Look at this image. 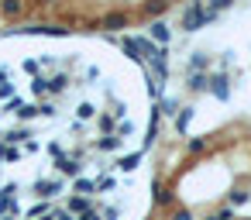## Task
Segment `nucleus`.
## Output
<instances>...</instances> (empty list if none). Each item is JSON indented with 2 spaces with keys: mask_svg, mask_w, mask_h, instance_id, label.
Listing matches in <instances>:
<instances>
[{
  "mask_svg": "<svg viewBox=\"0 0 251 220\" xmlns=\"http://www.w3.org/2000/svg\"><path fill=\"white\" fill-rule=\"evenodd\" d=\"M172 220H193V217H189L186 210H176V217H172Z\"/></svg>",
  "mask_w": 251,
  "mask_h": 220,
  "instance_id": "obj_22",
  "label": "nucleus"
},
{
  "mask_svg": "<svg viewBox=\"0 0 251 220\" xmlns=\"http://www.w3.org/2000/svg\"><path fill=\"white\" fill-rule=\"evenodd\" d=\"M151 42H155V45H165V42H172V31H169V24L155 21V24H151Z\"/></svg>",
  "mask_w": 251,
  "mask_h": 220,
  "instance_id": "obj_8",
  "label": "nucleus"
},
{
  "mask_svg": "<svg viewBox=\"0 0 251 220\" xmlns=\"http://www.w3.org/2000/svg\"><path fill=\"white\" fill-rule=\"evenodd\" d=\"M73 189H76L79 196H97V179H86V175H76V182H73Z\"/></svg>",
  "mask_w": 251,
  "mask_h": 220,
  "instance_id": "obj_6",
  "label": "nucleus"
},
{
  "mask_svg": "<svg viewBox=\"0 0 251 220\" xmlns=\"http://www.w3.org/2000/svg\"><path fill=\"white\" fill-rule=\"evenodd\" d=\"M217 14H210L206 7H203V0H193V4L186 7V14H182V28L186 31H200L203 24H210Z\"/></svg>",
  "mask_w": 251,
  "mask_h": 220,
  "instance_id": "obj_1",
  "label": "nucleus"
},
{
  "mask_svg": "<svg viewBox=\"0 0 251 220\" xmlns=\"http://www.w3.org/2000/svg\"><path fill=\"white\" fill-rule=\"evenodd\" d=\"M203 145H206L203 138H193V141H189V151H203Z\"/></svg>",
  "mask_w": 251,
  "mask_h": 220,
  "instance_id": "obj_21",
  "label": "nucleus"
},
{
  "mask_svg": "<svg viewBox=\"0 0 251 220\" xmlns=\"http://www.w3.org/2000/svg\"><path fill=\"white\" fill-rule=\"evenodd\" d=\"M138 162H141V151H134V155H127V158H117L114 165H117L121 172H134V169H138Z\"/></svg>",
  "mask_w": 251,
  "mask_h": 220,
  "instance_id": "obj_10",
  "label": "nucleus"
},
{
  "mask_svg": "<svg viewBox=\"0 0 251 220\" xmlns=\"http://www.w3.org/2000/svg\"><path fill=\"white\" fill-rule=\"evenodd\" d=\"M186 86H189V90H210V79H206L203 73H189Z\"/></svg>",
  "mask_w": 251,
  "mask_h": 220,
  "instance_id": "obj_11",
  "label": "nucleus"
},
{
  "mask_svg": "<svg viewBox=\"0 0 251 220\" xmlns=\"http://www.w3.org/2000/svg\"><path fill=\"white\" fill-rule=\"evenodd\" d=\"M210 90H213V97L227 100V97H230V79H227V76H213V79H210Z\"/></svg>",
  "mask_w": 251,
  "mask_h": 220,
  "instance_id": "obj_4",
  "label": "nucleus"
},
{
  "mask_svg": "<svg viewBox=\"0 0 251 220\" xmlns=\"http://www.w3.org/2000/svg\"><path fill=\"white\" fill-rule=\"evenodd\" d=\"M76 220H103V217H100V213H97V210H86V213H79V217H76Z\"/></svg>",
  "mask_w": 251,
  "mask_h": 220,
  "instance_id": "obj_20",
  "label": "nucleus"
},
{
  "mask_svg": "<svg viewBox=\"0 0 251 220\" xmlns=\"http://www.w3.org/2000/svg\"><path fill=\"white\" fill-rule=\"evenodd\" d=\"M127 21H131V18H127L124 11H114V14H107V18L100 21V28H107V31H121V28H127Z\"/></svg>",
  "mask_w": 251,
  "mask_h": 220,
  "instance_id": "obj_2",
  "label": "nucleus"
},
{
  "mask_svg": "<svg viewBox=\"0 0 251 220\" xmlns=\"http://www.w3.org/2000/svg\"><path fill=\"white\" fill-rule=\"evenodd\" d=\"M103 220H121V210H117V206H107V210H103Z\"/></svg>",
  "mask_w": 251,
  "mask_h": 220,
  "instance_id": "obj_18",
  "label": "nucleus"
},
{
  "mask_svg": "<svg viewBox=\"0 0 251 220\" xmlns=\"http://www.w3.org/2000/svg\"><path fill=\"white\" fill-rule=\"evenodd\" d=\"M25 73L35 79V76H42V59H25Z\"/></svg>",
  "mask_w": 251,
  "mask_h": 220,
  "instance_id": "obj_14",
  "label": "nucleus"
},
{
  "mask_svg": "<svg viewBox=\"0 0 251 220\" xmlns=\"http://www.w3.org/2000/svg\"><path fill=\"white\" fill-rule=\"evenodd\" d=\"M25 11V0H0V14L4 18H18Z\"/></svg>",
  "mask_w": 251,
  "mask_h": 220,
  "instance_id": "obj_9",
  "label": "nucleus"
},
{
  "mask_svg": "<svg viewBox=\"0 0 251 220\" xmlns=\"http://www.w3.org/2000/svg\"><path fill=\"white\" fill-rule=\"evenodd\" d=\"M176 110H179V100H176V97H169V100H162V114H165V117H172Z\"/></svg>",
  "mask_w": 251,
  "mask_h": 220,
  "instance_id": "obj_15",
  "label": "nucleus"
},
{
  "mask_svg": "<svg viewBox=\"0 0 251 220\" xmlns=\"http://www.w3.org/2000/svg\"><path fill=\"white\" fill-rule=\"evenodd\" d=\"M206 66H210V59H206L203 52H193V55H189V69H193V73H203Z\"/></svg>",
  "mask_w": 251,
  "mask_h": 220,
  "instance_id": "obj_12",
  "label": "nucleus"
},
{
  "mask_svg": "<svg viewBox=\"0 0 251 220\" xmlns=\"http://www.w3.org/2000/svg\"><path fill=\"white\" fill-rule=\"evenodd\" d=\"M169 11V0H148V4L141 7V18H158Z\"/></svg>",
  "mask_w": 251,
  "mask_h": 220,
  "instance_id": "obj_7",
  "label": "nucleus"
},
{
  "mask_svg": "<svg viewBox=\"0 0 251 220\" xmlns=\"http://www.w3.org/2000/svg\"><path fill=\"white\" fill-rule=\"evenodd\" d=\"M52 220H76V213H69L66 206H59V210H52Z\"/></svg>",
  "mask_w": 251,
  "mask_h": 220,
  "instance_id": "obj_17",
  "label": "nucleus"
},
{
  "mask_svg": "<svg viewBox=\"0 0 251 220\" xmlns=\"http://www.w3.org/2000/svg\"><path fill=\"white\" fill-rule=\"evenodd\" d=\"M66 210L79 217V213H86V210H93V196H79V193H76V196H73V199L66 203Z\"/></svg>",
  "mask_w": 251,
  "mask_h": 220,
  "instance_id": "obj_3",
  "label": "nucleus"
},
{
  "mask_svg": "<svg viewBox=\"0 0 251 220\" xmlns=\"http://www.w3.org/2000/svg\"><path fill=\"white\" fill-rule=\"evenodd\" d=\"M79 117H83V121L93 117V103H79Z\"/></svg>",
  "mask_w": 251,
  "mask_h": 220,
  "instance_id": "obj_19",
  "label": "nucleus"
},
{
  "mask_svg": "<svg viewBox=\"0 0 251 220\" xmlns=\"http://www.w3.org/2000/svg\"><path fill=\"white\" fill-rule=\"evenodd\" d=\"M93 148H97V151H121V138H117V134H103V138L93 141Z\"/></svg>",
  "mask_w": 251,
  "mask_h": 220,
  "instance_id": "obj_5",
  "label": "nucleus"
},
{
  "mask_svg": "<svg viewBox=\"0 0 251 220\" xmlns=\"http://www.w3.org/2000/svg\"><path fill=\"white\" fill-rule=\"evenodd\" d=\"M117 189V175H100L97 179V193H114Z\"/></svg>",
  "mask_w": 251,
  "mask_h": 220,
  "instance_id": "obj_13",
  "label": "nucleus"
},
{
  "mask_svg": "<svg viewBox=\"0 0 251 220\" xmlns=\"http://www.w3.org/2000/svg\"><path fill=\"white\" fill-rule=\"evenodd\" d=\"M189 121H193V110H189V107H182V114H179L176 127H179V131H186V127H189Z\"/></svg>",
  "mask_w": 251,
  "mask_h": 220,
  "instance_id": "obj_16",
  "label": "nucleus"
}]
</instances>
